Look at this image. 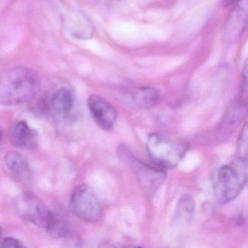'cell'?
Returning a JSON list of instances; mask_svg holds the SVG:
<instances>
[{"instance_id": "4fadbf2b", "label": "cell", "mask_w": 248, "mask_h": 248, "mask_svg": "<svg viewBox=\"0 0 248 248\" xmlns=\"http://www.w3.org/2000/svg\"><path fill=\"white\" fill-rule=\"evenodd\" d=\"M158 90L151 87H140L132 94V101L140 109H150L153 108L159 99Z\"/></svg>"}, {"instance_id": "e0dca14e", "label": "cell", "mask_w": 248, "mask_h": 248, "mask_svg": "<svg viewBox=\"0 0 248 248\" xmlns=\"http://www.w3.org/2000/svg\"><path fill=\"white\" fill-rule=\"evenodd\" d=\"M237 0H223V3L225 6H229V5H233Z\"/></svg>"}, {"instance_id": "9a60e30c", "label": "cell", "mask_w": 248, "mask_h": 248, "mask_svg": "<svg viewBox=\"0 0 248 248\" xmlns=\"http://www.w3.org/2000/svg\"><path fill=\"white\" fill-rule=\"evenodd\" d=\"M237 151L239 156L247 158L248 155V124L244 125L237 142Z\"/></svg>"}, {"instance_id": "7a4b0ae2", "label": "cell", "mask_w": 248, "mask_h": 248, "mask_svg": "<svg viewBox=\"0 0 248 248\" xmlns=\"http://www.w3.org/2000/svg\"><path fill=\"white\" fill-rule=\"evenodd\" d=\"M248 181L247 158L239 157L220 167L214 182L215 194L222 204L232 201L239 196Z\"/></svg>"}, {"instance_id": "3957f363", "label": "cell", "mask_w": 248, "mask_h": 248, "mask_svg": "<svg viewBox=\"0 0 248 248\" xmlns=\"http://www.w3.org/2000/svg\"><path fill=\"white\" fill-rule=\"evenodd\" d=\"M185 147L170 141L157 133H152L146 141V151L151 160L162 169L176 168L185 155Z\"/></svg>"}, {"instance_id": "30bf717a", "label": "cell", "mask_w": 248, "mask_h": 248, "mask_svg": "<svg viewBox=\"0 0 248 248\" xmlns=\"http://www.w3.org/2000/svg\"><path fill=\"white\" fill-rule=\"evenodd\" d=\"M75 105V97L70 89L62 88L52 95L48 102L49 109L57 120H66Z\"/></svg>"}, {"instance_id": "5bb4252c", "label": "cell", "mask_w": 248, "mask_h": 248, "mask_svg": "<svg viewBox=\"0 0 248 248\" xmlns=\"http://www.w3.org/2000/svg\"><path fill=\"white\" fill-rule=\"evenodd\" d=\"M46 230L50 236L55 239L66 237L70 233V230L66 222L55 214Z\"/></svg>"}, {"instance_id": "6da1fadb", "label": "cell", "mask_w": 248, "mask_h": 248, "mask_svg": "<svg viewBox=\"0 0 248 248\" xmlns=\"http://www.w3.org/2000/svg\"><path fill=\"white\" fill-rule=\"evenodd\" d=\"M40 80L32 69L16 66L0 72V105L16 106L32 101L38 93Z\"/></svg>"}, {"instance_id": "d6986e66", "label": "cell", "mask_w": 248, "mask_h": 248, "mask_svg": "<svg viewBox=\"0 0 248 248\" xmlns=\"http://www.w3.org/2000/svg\"><path fill=\"white\" fill-rule=\"evenodd\" d=\"M1 235H2V227L0 226V236H1Z\"/></svg>"}, {"instance_id": "2e32d148", "label": "cell", "mask_w": 248, "mask_h": 248, "mask_svg": "<svg viewBox=\"0 0 248 248\" xmlns=\"http://www.w3.org/2000/svg\"><path fill=\"white\" fill-rule=\"evenodd\" d=\"M0 247L2 248H23L24 245L21 241L14 237H8L3 239Z\"/></svg>"}, {"instance_id": "ba28073f", "label": "cell", "mask_w": 248, "mask_h": 248, "mask_svg": "<svg viewBox=\"0 0 248 248\" xmlns=\"http://www.w3.org/2000/svg\"><path fill=\"white\" fill-rule=\"evenodd\" d=\"M65 27L75 38L88 40L93 36L95 28L90 18L78 9L69 11L64 18Z\"/></svg>"}, {"instance_id": "7c38bea8", "label": "cell", "mask_w": 248, "mask_h": 248, "mask_svg": "<svg viewBox=\"0 0 248 248\" xmlns=\"http://www.w3.org/2000/svg\"><path fill=\"white\" fill-rule=\"evenodd\" d=\"M195 201L190 194L180 197L174 213V221L181 226H188L194 220L195 215Z\"/></svg>"}, {"instance_id": "277c9868", "label": "cell", "mask_w": 248, "mask_h": 248, "mask_svg": "<svg viewBox=\"0 0 248 248\" xmlns=\"http://www.w3.org/2000/svg\"><path fill=\"white\" fill-rule=\"evenodd\" d=\"M70 210L80 220L95 223L101 218L102 205L95 191L85 184L78 186L71 195Z\"/></svg>"}, {"instance_id": "ac0fdd59", "label": "cell", "mask_w": 248, "mask_h": 248, "mask_svg": "<svg viewBox=\"0 0 248 248\" xmlns=\"http://www.w3.org/2000/svg\"><path fill=\"white\" fill-rule=\"evenodd\" d=\"M2 137H3V132H2V128L0 127V143L2 141Z\"/></svg>"}, {"instance_id": "52a82bcc", "label": "cell", "mask_w": 248, "mask_h": 248, "mask_svg": "<svg viewBox=\"0 0 248 248\" xmlns=\"http://www.w3.org/2000/svg\"><path fill=\"white\" fill-rule=\"evenodd\" d=\"M88 104L97 125L107 131L111 130L117 120L115 108L107 100L98 95H91Z\"/></svg>"}, {"instance_id": "5b68a950", "label": "cell", "mask_w": 248, "mask_h": 248, "mask_svg": "<svg viewBox=\"0 0 248 248\" xmlns=\"http://www.w3.org/2000/svg\"><path fill=\"white\" fill-rule=\"evenodd\" d=\"M14 207L21 218L45 229L54 216L47 206L31 193H23L18 195L14 202Z\"/></svg>"}, {"instance_id": "9c48e42d", "label": "cell", "mask_w": 248, "mask_h": 248, "mask_svg": "<svg viewBox=\"0 0 248 248\" xmlns=\"http://www.w3.org/2000/svg\"><path fill=\"white\" fill-rule=\"evenodd\" d=\"M11 144L23 149H35L40 143L37 130L31 128L25 121H19L13 126L9 133Z\"/></svg>"}, {"instance_id": "8fae6325", "label": "cell", "mask_w": 248, "mask_h": 248, "mask_svg": "<svg viewBox=\"0 0 248 248\" xmlns=\"http://www.w3.org/2000/svg\"><path fill=\"white\" fill-rule=\"evenodd\" d=\"M4 161L8 170L20 181L27 182L32 178L30 162L21 154L11 151L5 155Z\"/></svg>"}, {"instance_id": "8992f818", "label": "cell", "mask_w": 248, "mask_h": 248, "mask_svg": "<svg viewBox=\"0 0 248 248\" xmlns=\"http://www.w3.org/2000/svg\"><path fill=\"white\" fill-rule=\"evenodd\" d=\"M129 162L142 189L147 195H153L166 178L165 170L157 166H150L131 155L129 156Z\"/></svg>"}]
</instances>
